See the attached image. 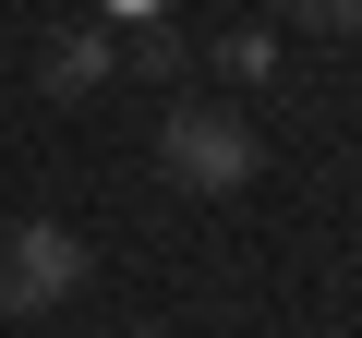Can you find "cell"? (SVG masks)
Returning <instances> with one entry per match:
<instances>
[{
    "mask_svg": "<svg viewBox=\"0 0 362 338\" xmlns=\"http://www.w3.org/2000/svg\"><path fill=\"white\" fill-rule=\"evenodd\" d=\"M73 290H85V242H73L61 218H37V230L0 242V314H49V302H73Z\"/></svg>",
    "mask_w": 362,
    "mask_h": 338,
    "instance_id": "7a4b0ae2",
    "label": "cell"
},
{
    "mask_svg": "<svg viewBox=\"0 0 362 338\" xmlns=\"http://www.w3.org/2000/svg\"><path fill=\"white\" fill-rule=\"evenodd\" d=\"M157 169H169L181 194H242L254 169H266V145H254V121H242V109H169Z\"/></svg>",
    "mask_w": 362,
    "mask_h": 338,
    "instance_id": "6da1fadb",
    "label": "cell"
},
{
    "mask_svg": "<svg viewBox=\"0 0 362 338\" xmlns=\"http://www.w3.org/2000/svg\"><path fill=\"white\" fill-rule=\"evenodd\" d=\"M290 25H314V37H350V25H362V0H290Z\"/></svg>",
    "mask_w": 362,
    "mask_h": 338,
    "instance_id": "5b68a950",
    "label": "cell"
},
{
    "mask_svg": "<svg viewBox=\"0 0 362 338\" xmlns=\"http://www.w3.org/2000/svg\"><path fill=\"white\" fill-rule=\"evenodd\" d=\"M109 13H121V25H169V0H109Z\"/></svg>",
    "mask_w": 362,
    "mask_h": 338,
    "instance_id": "8992f818",
    "label": "cell"
},
{
    "mask_svg": "<svg viewBox=\"0 0 362 338\" xmlns=\"http://www.w3.org/2000/svg\"><path fill=\"white\" fill-rule=\"evenodd\" d=\"M109 73H121V37H109V25H85V37L49 49V85H61V97H97Z\"/></svg>",
    "mask_w": 362,
    "mask_h": 338,
    "instance_id": "3957f363",
    "label": "cell"
},
{
    "mask_svg": "<svg viewBox=\"0 0 362 338\" xmlns=\"http://www.w3.org/2000/svg\"><path fill=\"white\" fill-rule=\"evenodd\" d=\"M218 73H230V85H266V73H278V37H230Z\"/></svg>",
    "mask_w": 362,
    "mask_h": 338,
    "instance_id": "277c9868",
    "label": "cell"
}]
</instances>
